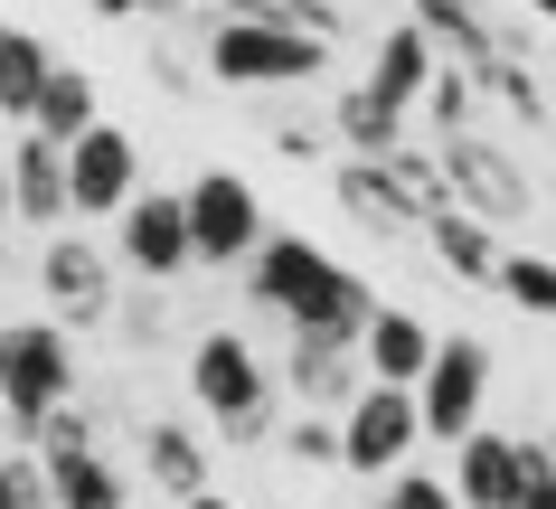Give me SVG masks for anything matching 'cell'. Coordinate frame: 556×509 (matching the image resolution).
Instances as JSON below:
<instances>
[{"instance_id": "1", "label": "cell", "mask_w": 556, "mask_h": 509, "mask_svg": "<svg viewBox=\"0 0 556 509\" xmlns=\"http://www.w3.org/2000/svg\"><path fill=\"white\" fill-rule=\"evenodd\" d=\"M245 265H255V302L274 321H293V330H340V340H358L368 302H378L350 265H330L312 237H274V227H264Z\"/></svg>"}, {"instance_id": "2", "label": "cell", "mask_w": 556, "mask_h": 509, "mask_svg": "<svg viewBox=\"0 0 556 509\" xmlns=\"http://www.w3.org/2000/svg\"><path fill=\"white\" fill-rule=\"evenodd\" d=\"M189 396L207 406V424L227 444H274V378L245 349V330H207L199 349H189Z\"/></svg>"}, {"instance_id": "3", "label": "cell", "mask_w": 556, "mask_h": 509, "mask_svg": "<svg viewBox=\"0 0 556 509\" xmlns=\"http://www.w3.org/2000/svg\"><path fill=\"white\" fill-rule=\"evenodd\" d=\"M330 66V38L293 29V20H217L207 29V76L227 86H302Z\"/></svg>"}, {"instance_id": "4", "label": "cell", "mask_w": 556, "mask_h": 509, "mask_svg": "<svg viewBox=\"0 0 556 509\" xmlns=\"http://www.w3.org/2000/svg\"><path fill=\"white\" fill-rule=\"evenodd\" d=\"M66 396H76V349H66V330L58 321H10L0 330V406H10V424L38 434V416L66 406Z\"/></svg>"}, {"instance_id": "5", "label": "cell", "mask_w": 556, "mask_h": 509, "mask_svg": "<svg viewBox=\"0 0 556 509\" xmlns=\"http://www.w3.org/2000/svg\"><path fill=\"white\" fill-rule=\"evenodd\" d=\"M425 424H415V387H387V378H358V396L340 406V472L387 481L396 462H415Z\"/></svg>"}, {"instance_id": "6", "label": "cell", "mask_w": 556, "mask_h": 509, "mask_svg": "<svg viewBox=\"0 0 556 509\" xmlns=\"http://www.w3.org/2000/svg\"><path fill=\"white\" fill-rule=\"evenodd\" d=\"M443 189H453V208L481 217V227H519L528 208H538V189L519 180V161L500 142H481V132H443Z\"/></svg>"}, {"instance_id": "7", "label": "cell", "mask_w": 556, "mask_h": 509, "mask_svg": "<svg viewBox=\"0 0 556 509\" xmlns=\"http://www.w3.org/2000/svg\"><path fill=\"white\" fill-rule=\"evenodd\" d=\"M481 396H491V349L481 340H434V359L415 378V424L425 444H463L481 424Z\"/></svg>"}, {"instance_id": "8", "label": "cell", "mask_w": 556, "mask_h": 509, "mask_svg": "<svg viewBox=\"0 0 556 509\" xmlns=\"http://www.w3.org/2000/svg\"><path fill=\"white\" fill-rule=\"evenodd\" d=\"M179 208H189V265H236L264 237V208L236 170H199V180L179 189Z\"/></svg>"}, {"instance_id": "9", "label": "cell", "mask_w": 556, "mask_h": 509, "mask_svg": "<svg viewBox=\"0 0 556 509\" xmlns=\"http://www.w3.org/2000/svg\"><path fill=\"white\" fill-rule=\"evenodd\" d=\"M132 189H142V151H132L123 123L94 114L86 132L66 142V217H114Z\"/></svg>"}, {"instance_id": "10", "label": "cell", "mask_w": 556, "mask_h": 509, "mask_svg": "<svg viewBox=\"0 0 556 509\" xmlns=\"http://www.w3.org/2000/svg\"><path fill=\"white\" fill-rule=\"evenodd\" d=\"M114 217H123V265L142 283L189 273V208H179V189H132Z\"/></svg>"}, {"instance_id": "11", "label": "cell", "mask_w": 556, "mask_h": 509, "mask_svg": "<svg viewBox=\"0 0 556 509\" xmlns=\"http://www.w3.org/2000/svg\"><path fill=\"white\" fill-rule=\"evenodd\" d=\"M434 359V321L425 311H396V302H368V321H358V368L387 378V387H415Z\"/></svg>"}, {"instance_id": "12", "label": "cell", "mask_w": 556, "mask_h": 509, "mask_svg": "<svg viewBox=\"0 0 556 509\" xmlns=\"http://www.w3.org/2000/svg\"><path fill=\"white\" fill-rule=\"evenodd\" d=\"M283 378H293V396L312 416H340L368 368H358V340H340V330H293V368Z\"/></svg>"}, {"instance_id": "13", "label": "cell", "mask_w": 556, "mask_h": 509, "mask_svg": "<svg viewBox=\"0 0 556 509\" xmlns=\"http://www.w3.org/2000/svg\"><path fill=\"white\" fill-rule=\"evenodd\" d=\"M10 217H29V227H66V142L20 132V151H10Z\"/></svg>"}, {"instance_id": "14", "label": "cell", "mask_w": 556, "mask_h": 509, "mask_svg": "<svg viewBox=\"0 0 556 509\" xmlns=\"http://www.w3.org/2000/svg\"><path fill=\"white\" fill-rule=\"evenodd\" d=\"M453 453H463V462H453V500H463V509H509V500H519L528 462H519L509 434H481V424H471Z\"/></svg>"}, {"instance_id": "15", "label": "cell", "mask_w": 556, "mask_h": 509, "mask_svg": "<svg viewBox=\"0 0 556 509\" xmlns=\"http://www.w3.org/2000/svg\"><path fill=\"white\" fill-rule=\"evenodd\" d=\"M38 472H48V509H123V500H132V481H123L94 444L38 453Z\"/></svg>"}, {"instance_id": "16", "label": "cell", "mask_w": 556, "mask_h": 509, "mask_svg": "<svg viewBox=\"0 0 556 509\" xmlns=\"http://www.w3.org/2000/svg\"><path fill=\"white\" fill-rule=\"evenodd\" d=\"M38 283H48V302H58L66 321H104V311H114V273H104V255H86V245H48V255H38Z\"/></svg>"}, {"instance_id": "17", "label": "cell", "mask_w": 556, "mask_h": 509, "mask_svg": "<svg viewBox=\"0 0 556 509\" xmlns=\"http://www.w3.org/2000/svg\"><path fill=\"white\" fill-rule=\"evenodd\" d=\"M330 189H340V208H350L358 227H378V237H406V227H425V217L406 208V189L387 180V161H350Z\"/></svg>"}, {"instance_id": "18", "label": "cell", "mask_w": 556, "mask_h": 509, "mask_svg": "<svg viewBox=\"0 0 556 509\" xmlns=\"http://www.w3.org/2000/svg\"><path fill=\"white\" fill-rule=\"evenodd\" d=\"M425 76H434V29H425V20L387 29V38H378V66H368V86H378L387 104H415V94H425Z\"/></svg>"}, {"instance_id": "19", "label": "cell", "mask_w": 556, "mask_h": 509, "mask_svg": "<svg viewBox=\"0 0 556 509\" xmlns=\"http://www.w3.org/2000/svg\"><path fill=\"white\" fill-rule=\"evenodd\" d=\"M94 104H104V94H94L86 66H48V86H38V104H29V132H48V142H76V132L94 123Z\"/></svg>"}, {"instance_id": "20", "label": "cell", "mask_w": 556, "mask_h": 509, "mask_svg": "<svg viewBox=\"0 0 556 509\" xmlns=\"http://www.w3.org/2000/svg\"><path fill=\"white\" fill-rule=\"evenodd\" d=\"M48 66H58V58H48V38L0 20V114H10V123H29L38 86H48Z\"/></svg>"}, {"instance_id": "21", "label": "cell", "mask_w": 556, "mask_h": 509, "mask_svg": "<svg viewBox=\"0 0 556 509\" xmlns=\"http://www.w3.org/2000/svg\"><path fill=\"white\" fill-rule=\"evenodd\" d=\"M340 142H350L358 161H387V151L406 142V104H387L378 86H358V94H340Z\"/></svg>"}, {"instance_id": "22", "label": "cell", "mask_w": 556, "mask_h": 509, "mask_svg": "<svg viewBox=\"0 0 556 509\" xmlns=\"http://www.w3.org/2000/svg\"><path fill=\"white\" fill-rule=\"evenodd\" d=\"M425 227H434V255H443V273H453V283H491L500 245H491V227H481V217H463V208H434Z\"/></svg>"}, {"instance_id": "23", "label": "cell", "mask_w": 556, "mask_h": 509, "mask_svg": "<svg viewBox=\"0 0 556 509\" xmlns=\"http://www.w3.org/2000/svg\"><path fill=\"white\" fill-rule=\"evenodd\" d=\"M142 462H151V481H161L170 500L207 491V453H199V434H189V424H151V434H142Z\"/></svg>"}, {"instance_id": "24", "label": "cell", "mask_w": 556, "mask_h": 509, "mask_svg": "<svg viewBox=\"0 0 556 509\" xmlns=\"http://www.w3.org/2000/svg\"><path fill=\"white\" fill-rule=\"evenodd\" d=\"M415 104L434 114V132H471V123H481V76H471V66H434Z\"/></svg>"}, {"instance_id": "25", "label": "cell", "mask_w": 556, "mask_h": 509, "mask_svg": "<svg viewBox=\"0 0 556 509\" xmlns=\"http://www.w3.org/2000/svg\"><path fill=\"white\" fill-rule=\"evenodd\" d=\"M491 283H500L509 302H519V311L556 321V265H547V255H500V265H491Z\"/></svg>"}, {"instance_id": "26", "label": "cell", "mask_w": 556, "mask_h": 509, "mask_svg": "<svg viewBox=\"0 0 556 509\" xmlns=\"http://www.w3.org/2000/svg\"><path fill=\"white\" fill-rule=\"evenodd\" d=\"M387 180L406 189V208H415V217L453 208V189H443V161H434V151H406V142H396V151H387Z\"/></svg>"}, {"instance_id": "27", "label": "cell", "mask_w": 556, "mask_h": 509, "mask_svg": "<svg viewBox=\"0 0 556 509\" xmlns=\"http://www.w3.org/2000/svg\"><path fill=\"white\" fill-rule=\"evenodd\" d=\"M378 509H463V500H453V481H443V472L396 462V472H387V491H378Z\"/></svg>"}, {"instance_id": "28", "label": "cell", "mask_w": 556, "mask_h": 509, "mask_svg": "<svg viewBox=\"0 0 556 509\" xmlns=\"http://www.w3.org/2000/svg\"><path fill=\"white\" fill-rule=\"evenodd\" d=\"M274 434H283L293 462H340V424L330 416H293V424H274Z\"/></svg>"}, {"instance_id": "29", "label": "cell", "mask_w": 556, "mask_h": 509, "mask_svg": "<svg viewBox=\"0 0 556 509\" xmlns=\"http://www.w3.org/2000/svg\"><path fill=\"white\" fill-rule=\"evenodd\" d=\"M519 462H528V481L509 509H556V444H519Z\"/></svg>"}, {"instance_id": "30", "label": "cell", "mask_w": 556, "mask_h": 509, "mask_svg": "<svg viewBox=\"0 0 556 509\" xmlns=\"http://www.w3.org/2000/svg\"><path fill=\"white\" fill-rule=\"evenodd\" d=\"M94 10H114V20H132V10H161V0H94Z\"/></svg>"}, {"instance_id": "31", "label": "cell", "mask_w": 556, "mask_h": 509, "mask_svg": "<svg viewBox=\"0 0 556 509\" xmlns=\"http://www.w3.org/2000/svg\"><path fill=\"white\" fill-rule=\"evenodd\" d=\"M179 509H236V500H217V491H189V500H179Z\"/></svg>"}, {"instance_id": "32", "label": "cell", "mask_w": 556, "mask_h": 509, "mask_svg": "<svg viewBox=\"0 0 556 509\" xmlns=\"http://www.w3.org/2000/svg\"><path fill=\"white\" fill-rule=\"evenodd\" d=\"M0 237H10V161H0Z\"/></svg>"}, {"instance_id": "33", "label": "cell", "mask_w": 556, "mask_h": 509, "mask_svg": "<svg viewBox=\"0 0 556 509\" xmlns=\"http://www.w3.org/2000/svg\"><path fill=\"white\" fill-rule=\"evenodd\" d=\"M415 10H481V0H415Z\"/></svg>"}, {"instance_id": "34", "label": "cell", "mask_w": 556, "mask_h": 509, "mask_svg": "<svg viewBox=\"0 0 556 509\" xmlns=\"http://www.w3.org/2000/svg\"><path fill=\"white\" fill-rule=\"evenodd\" d=\"M528 10H538V20H547V29H556V0H528Z\"/></svg>"}, {"instance_id": "35", "label": "cell", "mask_w": 556, "mask_h": 509, "mask_svg": "<svg viewBox=\"0 0 556 509\" xmlns=\"http://www.w3.org/2000/svg\"><path fill=\"white\" fill-rule=\"evenodd\" d=\"M0 434H10V406H0Z\"/></svg>"}]
</instances>
